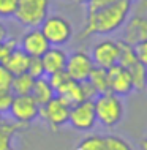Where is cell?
I'll list each match as a JSON object with an SVG mask.
<instances>
[{
    "label": "cell",
    "instance_id": "obj_27",
    "mask_svg": "<svg viewBox=\"0 0 147 150\" xmlns=\"http://www.w3.org/2000/svg\"><path fill=\"white\" fill-rule=\"evenodd\" d=\"M13 78H14V76L6 70L5 65H0V92H8V90H11Z\"/></svg>",
    "mask_w": 147,
    "mask_h": 150
},
{
    "label": "cell",
    "instance_id": "obj_38",
    "mask_svg": "<svg viewBox=\"0 0 147 150\" xmlns=\"http://www.w3.org/2000/svg\"><path fill=\"white\" fill-rule=\"evenodd\" d=\"M68 2H71V0H68Z\"/></svg>",
    "mask_w": 147,
    "mask_h": 150
},
{
    "label": "cell",
    "instance_id": "obj_22",
    "mask_svg": "<svg viewBox=\"0 0 147 150\" xmlns=\"http://www.w3.org/2000/svg\"><path fill=\"white\" fill-rule=\"evenodd\" d=\"M104 144H106V150H134L133 145L125 137H122L119 134L104 136Z\"/></svg>",
    "mask_w": 147,
    "mask_h": 150
},
{
    "label": "cell",
    "instance_id": "obj_1",
    "mask_svg": "<svg viewBox=\"0 0 147 150\" xmlns=\"http://www.w3.org/2000/svg\"><path fill=\"white\" fill-rule=\"evenodd\" d=\"M131 6H133V2H130V0H119V2L112 3L109 6L87 13L84 27L79 32L77 38L85 40L89 36H95V35L103 36L117 32L128 21L130 13H131Z\"/></svg>",
    "mask_w": 147,
    "mask_h": 150
},
{
    "label": "cell",
    "instance_id": "obj_11",
    "mask_svg": "<svg viewBox=\"0 0 147 150\" xmlns=\"http://www.w3.org/2000/svg\"><path fill=\"white\" fill-rule=\"evenodd\" d=\"M108 81H109V92L117 96H122V98L128 96L134 90L128 70L119 63L108 70Z\"/></svg>",
    "mask_w": 147,
    "mask_h": 150
},
{
    "label": "cell",
    "instance_id": "obj_10",
    "mask_svg": "<svg viewBox=\"0 0 147 150\" xmlns=\"http://www.w3.org/2000/svg\"><path fill=\"white\" fill-rule=\"evenodd\" d=\"M18 46L26 52L28 57L41 59L44 52L51 47V44L46 40V36L43 35L41 29L36 27V29H27L24 32L18 41Z\"/></svg>",
    "mask_w": 147,
    "mask_h": 150
},
{
    "label": "cell",
    "instance_id": "obj_4",
    "mask_svg": "<svg viewBox=\"0 0 147 150\" xmlns=\"http://www.w3.org/2000/svg\"><path fill=\"white\" fill-rule=\"evenodd\" d=\"M43 35L46 36L51 46H65L67 43L71 41L73 35H75V29L73 24L68 21L65 16L60 14H49L44 22L40 25Z\"/></svg>",
    "mask_w": 147,
    "mask_h": 150
},
{
    "label": "cell",
    "instance_id": "obj_12",
    "mask_svg": "<svg viewBox=\"0 0 147 150\" xmlns=\"http://www.w3.org/2000/svg\"><path fill=\"white\" fill-rule=\"evenodd\" d=\"M147 40V16L136 14L131 16L124 24V36L122 41H125L130 46H136Z\"/></svg>",
    "mask_w": 147,
    "mask_h": 150
},
{
    "label": "cell",
    "instance_id": "obj_15",
    "mask_svg": "<svg viewBox=\"0 0 147 150\" xmlns=\"http://www.w3.org/2000/svg\"><path fill=\"white\" fill-rule=\"evenodd\" d=\"M30 59L32 57H28L26 52H24L21 47L18 46L16 49L11 51L10 55H8V59H6V62H5V67H6V70L10 71L13 76L22 74V73H27Z\"/></svg>",
    "mask_w": 147,
    "mask_h": 150
},
{
    "label": "cell",
    "instance_id": "obj_20",
    "mask_svg": "<svg viewBox=\"0 0 147 150\" xmlns=\"http://www.w3.org/2000/svg\"><path fill=\"white\" fill-rule=\"evenodd\" d=\"M89 82L92 84V87L97 90L98 95L101 93L109 92V81H108V70H103V68H93V71L89 76Z\"/></svg>",
    "mask_w": 147,
    "mask_h": 150
},
{
    "label": "cell",
    "instance_id": "obj_5",
    "mask_svg": "<svg viewBox=\"0 0 147 150\" xmlns=\"http://www.w3.org/2000/svg\"><path fill=\"white\" fill-rule=\"evenodd\" d=\"M40 108L41 106L33 100L32 95H21L14 96L8 114H10V119L13 122L26 128L40 117Z\"/></svg>",
    "mask_w": 147,
    "mask_h": 150
},
{
    "label": "cell",
    "instance_id": "obj_16",
    "mask_svg": "<svg viewBox=\"0 0 147 150\" xmlns=\"http://www.w3.org/2000/svg\"><path fill=\"white\" fill-rule=\"evenodd\" d=\"M22 128L13 120H0V150H13L14 137Z\"/></svg>",
    "mask_w": 147,
    "mask_h": 150
},
{
    "label": "cell",
    "instance_id": "obj_29",
    "mask_svg": "<svg viewBox=\"0 0 147 150\" xmlns=\"http://www.w3.org/2000/svg\"><path fill=\"white\" fill-rule=\"evenodd\" d=\"M116 2H119V0H89V2L85 3V6H87V13H92V11L101 10V8L109 6Z\"/></svg>",
    "mask_w": 147,
    "mask_h": 150
},
{
    "label": "cell",
    "instance_id": "obj_17",
    "mask_svg": "<svg viewBox=\"0 0 147 150\" xmlns=\"http://www.w3.org/2000/svg\"><path fill=\"white\" fill-rule=\"evenodd\" d=\"M30 95L33 96V100L40 104V106L49 103V101L54 98L55 92H54V88H52L51 82H49L48 76H43V78L35 79V84H33V88H32Z\"/></svg>",
    "mask_w": 147,
    "mask_h": 150
},
{
    "label": "cell",
    "instance_id": "obj_35",
    "mask_svg": "<svg viewBox=\"0 0 147 150\" xmlns=\"http://www.w3.org/2000/svg\"><path fill=\"white\" fill-rule=\"evenodd\" d=\"M2 119H3V117H2V115H0V120H2Z\"/></svg>",
    "mask_w": 147,
    "mask_h": 150
},
{
    "label": "cell",
    "instance_id": "obj_30",
    "mask_svg": "<svg viewBox=\"0 0 147 150\" xmlns=\"http://www.w3.org/2000/svg\"><path fill=\"white\" fill-rule=\"evenodd\" d=\"M134 51H136L138 60H139L144 67H147V40L139 43V44H136V46H134Z\"/></svg>",
    "mask_w": 147,
    "mask_h": 150
},
{
    "label": "cell",
    "instance_id": "obj_18",
    "mask_svg": "<svg viewBox=\"0 0 147 150\" xmlns=\"http://www.w3.org/2000/svg\"><path fill=\"white\" fill-rule=\"evenodd\" d=\"M35 84V78H32L28 73H22L13 78V84H11V92L14 96H21V95H30L32 88Z\"/></svg>",
    "mask_w": 147,
    "mask_h": 150
},
{
    "label": "cell",
    "instance_id": "obj_25",
    "mask_svg": "<svg viewBox=\"0 0 147 150\" xmlns=\"http://www.w3.org/2000/svg\"><path fill=\"white\" fill-rule=\"evenodd\" d=\"M16 47H18V40H13V38H8L5 41L0 43V65H5L8 55Z\"/></svg>",
    "mask_w": 147,
    "mask_h": 150
},
{
    "label": "cell",
    "instance_id": "obj_8",
    "mask_svg": "<svg viewBox=\"0 0 147 150\" xmlns=\"http://www.w3.org/2000/svg\"><path fill=\"white\" fill-rule=\"evenodd\" d=\"M68 123L76 131H84V133L92 131L95 128V125L98 123L93 100H84L81 103L75 104V106H71Z\"/></svg>",
    "mask_w": 147,
    "mask_h": 150
},
{
    "label": "cell",
    "instance_id": "obj_34",
    "mask_svg": "<svg viewBox=\"0 0 147 150\" xmlns=\"http://www.w3.org/2000/svg\"><path fill=\"white\" fill-rule=\"evenodd\" d=\"M76 2H79V3H84V5H85V3L89 2V0H76Z\"/></svg>",
    "mask_w": 147,
    "mask_h": 150
},
{
    "label": "cell",
    "instance_id": "obj_33",
    "mask_svg": "<svg viewBox=\"0 0 147 150\" xmlns=\"http://www.w3.org/2000/svg\"><path fill=\"white\" fill-rule=\"evenodd\" d=\"M139 8L142 11H147V0H139Z\"/></svg>",
    "mask_w": 147,
    "mask_h": 150
},
{
    "label": "cell",
    "instance_id": "obj_31",
    "mask_svg": "<svg viewBox=\"0 0 147 150\" xmlns=\"http://www.w3.org/2000/svg\"><path fill=\"white\" fill-rule=\"evenodd\" d=\"M10 36H8V29H6V25L3 24L2 21H0V43L2 41H5V40H8Z\"/></svg>",
    "mask_w": 147,
    "mask_h": 150
},
{
    "label": "cell",
    "instance_id": "obj_19",
    "mask_svg": "<svg viewBox=\"0 0 147 150\" xmlns=\"http://www.w3.org/2000/svg\"><path fill=\"white\" fill-rule=\"evenodd\" d=\"M128 73L131 76V81H133V87L134 90H146V84H147V67H144L139 60L134 62L133 65H130L128 68Z\"/></svg>",
    "mask_w": 147,
    "mask_h": 150
},
{
    "label": "cell",
    "instance_id": "obj_7",
    "mask_svg": "<svg viewBox=\"0 0 147 150\" xmlns=\"http://www.w3.org/2000/svg\"><path fill=\"white\" fill-rule=\"evenodd\" d=\"M40 119L52 131H59V129H62L68 123V119H70V106L62 98L54 96L49 103L43 104L40 108Z\"/></svg>",
    "mask_w": 147,
    "mask_h": 150
},
{
    "label": "cell",
    "instance_id": "obj_24",
    "mask_svg": "<svg viewBox=\"0 0 147 150\" xmlns=\"http://www.w3.org/2000/svg\"><path fill=\"white\" fill-rule=\"evenodd\" d=\"M48 79H49V82H51V86L52 88H54V92L57 93V90H60L65 84L68 82L71 78L67 74V71H60V73H54V74H49L48 76Z\"/></svg>",
    "mask_w": 147,
    "mask_h": 150
},
{
    "label": "cell",
    "instance_id": "obj_13",
    "mask_svg": "<svg viewBox=\"0 0 147 150\" xmlns=\"http://www.w3.org/2000/svg\"><path fill=\"white\" fill-rule=\"evenodd\" d=\"M67 60H68V54H67V51H65L63 47L51 46L46 52H44L43 57H41V62H43L46 76L54 74V73L65 71Z\"/></svg>",
    "mask_w": 147,
    "mask_h": 150
},
{
    "label": "cell",
    "instance_id": "obj_14",
    "mask_svg": "<svg viewBox=\"0 0 147 150\" xmlns=\"http://www.w3.org/2000/svg\"><path fill=\"white\" fill-rule=\"evenodd\" d=\"M55 96L62 98L70 108L75 106V104H77V103H81V101L85 100L82 82H77V81L70 79L62 88H60V90H57Z\"/></svg>",
    "mask_w": 147,
    "mask_h": 150
},
{
    "label": "cell",
    "instance_id": "obj_36",
    "mask_svg": "<svg viewBox=\"0 0 147 150\" xmlns=\"http://www.w3.org/2000/svg\"><path fill=\"white\" fill-rule=\"evenodd\" d=\"M130 2H134V0H130Z\"/></svg>",
    "mask_w": 147,
    "mask_h": 150
},
{
    "label": "cell",
    "instance_id": "obj_26",
    "mask_svg": "<svg viewBox=\"0 0 147 150\" xmlns=\"http://www.w3.org/2000/svg\"><path fill=\"white\" fill-rule=\"evenodd\" d=\"M27 73L32 76V78H35V79H38V78H43V76H46L41 59L32 57V59H30V63H28V70H27Z\"/></svg>",
    "mask_w": 147,
    "mask_h": 150
},
{
    "label": "cell",
    "instance_id": "obj_28",
    "mask_svg": "<svg viewBox=\"0 0 147 150\" xmlns=\"http://www.w3.org/2000/svg\"><path fill=\"white\" fill-rule=\"evenodd\" d=\"M13 100H14V95L11 90L8 92H0V115H5L10 112V108L13 104Z\"/></svg>",
    "mask_w": 147,
    "mask_h": 150
},
{
    "label": "cell",
    "instance_id": "obj_23",
    "mask_svg": "<svg viewBox=\"0 0 147 150\" xmlns=\"http://www.w3.org/2000/svg\"><path fill=\"white\" fill-rule=\"evenodd\" d=\"M19 0H0V19L13 18Z\"/></svg>",
    "mask_w": 147,
    "mask_h": 150
},
{
    "label": "cell",
    "instance_id": "obj_37",
    "mask_svg": "<svg viewBox=\"0 0 147 150\" xmlns=\"http://www.w3.org/2000/svg\"><path fill=\"white\" fill-rule=\"evenodd\" d=\"M146 88H147V84H146Z\"/></svg>",
    "mask_w": 147,
    "mask_h": 150
},
{
    "label": "cell",
    "instance_id": "obj_32",
    "mask_svg": "<svg viewBox=\"0 0 147 150\" xmlns=\"http://www.w3.org/2000/svg\"><path fill=\"white\" fill-rule=\"evenodd\" d=\"M139 149H141V150H147V136H144V137L139 141Z\"/></svg>",
    "mask_w": 147,
    "mask_h": 150
},
{
    "label": "cell",
    "instance_id": "obj_6",
    "mask_svg": "<svg viewBox=\"0 0 147 150\" xmlns=\"http://www.w3.org/2000/svg\"><path fill=\"white\" fill-rule=\"evenodd\" d=\"M90 57L93 60V65L97 68L109 70L111 67L119 63L120 57V41L119 40H100L92 46Z\"/></svg>",
    "mask_w": 147,
    "mask_h": 150
},
{
    "label": "cell",
    "instance_id": "obj_3",
    "mask_svg": "<svg viewBox=\"0 0 147 150\" xmlns=\"http://www.w3.org/2000/svg\"><path fill=\"white\" fill-rule=\"evenodd\" d=\"M51 11V0H19L13 18L26 29H36Z\"/></svg>",
    "mask_w": 147,
    "mask_h": 150
},
{
    "label": "cell",
    "instance_id": "obj_2",
    "mask_svg": "<svg viewBox=\"0 0 147 150\" xmlns=\"http://www.w3.org/2000/svg\"><path fill=\"white\" fill-rule=\"evenodd\" d=\"M93 104H95L97 122L104 128L117 127L125 115V103L122 96H117L111 92L98 95L93 100Z\"/></svg>",
    "mask_w": 147,
    "mask_h": 150
},
{
    "label": "cell",
    "instance_id": "obj_9",
    "mask_svg": "<svg viewBox=\"0 0 147 150\" xmlns=\"http://www.w3.org/2000/svg\"><path fill=\"white\" fill-rule=\"evenodd\" d=\"M93 68H95V65H93L90 54L85 52L84 49H77V51H73L71 54H68L65 71L73 81H77V82L87 81L90 73L93 71Z\"/></svg>",
    "mask_w": 147,
    "mask_h": 150
},
{
    "label": "cell",
    "instance_id": "obj_21",
    "mask_svg": "<svg viewBox=\"0 0 147 150\" xmlns=\"http://www.w3.org/2000/svg\"><path fill=\"white\" fill-rule=\"evenodd\" d=\"M76 150H106L104 136L101 134H89L79 142Z\"/></svg>",
    "mask_w": 147,
    "mask_h": 150
}]
</instances>
